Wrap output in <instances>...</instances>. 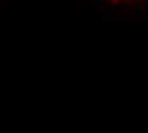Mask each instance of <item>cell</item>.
Listing matches in <instances>:
<instances>
[{
  "mask_svg": "<svg viewBox=\"0 0 148 133\" xmlns=\"http://www.w3.org/2000/svg\"><path fill=\"white\" fill-rule=\"evenodd\" d=\"M114 3H130V1H139V0H112Z\"/></svg>",
  "mask_w": 148,
  "mask_h": 133,
  "instance_id": "1",
  "label": "cell"
}]
</instances>
